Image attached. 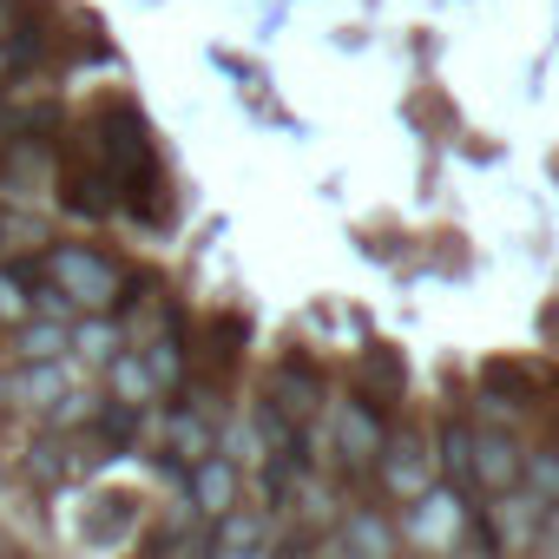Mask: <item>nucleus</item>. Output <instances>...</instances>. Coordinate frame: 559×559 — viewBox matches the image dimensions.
Listing matches in <instances>:
<instances>
[{"label": "nucleus", "instance_id": "obj_20", "mask_svg": "<svg viewBox=\"0 0 559 559\" xmlns=\"http://www.w3.org/2000/svg\"><path fill=\"white\" fill-rule=\"evenodd\" d=\"M362 382H382V395H376V402L389 408V402L402 395V382H408V376H402V356H395V349H376V356H362Z\"/></svg>", "mask_w": 559, "mask_h": 559}, {"label": "nucleus", "instance_id": "obj_11", "mask_svg": "<svg viewBox=\"0 0 559 559\" xmlns=\"http://www.w3.org/2000/svg\"><path fill=\"white\" fill-rule=\"evenodd\" d=\"M106 395L126 402V408H152V402H158V382H152V369H145L139 349H119V356L106 362Z\"/></svg>", "mask_w": 559, "mask_h": 559}, {"label": "nucleus", "instance_id": "obj_12", "mask_svg": "<svg viewBox=\"0 0 559 559\" xmlns=\"http://www.w3.org/2000/svg\"><path fill=\"white\" fill-rule=\"evenodd\" d=\"M67 330H73V323H53V317H27V323H14V349H21V362H67V349H73Z\"/></svg>", "mask_w": 559, "mask_h": 559}, {"label": "nucleus", "instance_id": "obj_23", "mask_svg": "<svg viewBox=\"0 0 559 559\" xmlns=\"http://www.w3.org/2000/svg\"><path fill=\"white\" fill-rule=\"evenodd\" d=\"M0 559H27V546H21V539H8V533H0Z\"/></svg>", "mask_w": 559, "mask_h": 559}, {"label": "nucleus", "instance_id": "obj_1", "mask_svg": "<svg viewBox=\"0 0 559 559\" xmlns=\"http://www.w3.org/2000/svg\"><path fill=\"white\" fill-rule=\"evenodd\" d=\"M47 284L80 310V317H112L126 270L99 243H47Z\"/></svg>", "mask_w": 559, "mask_h": 559}, {"label": "nucleus", "instance_id": "obj_16", "mask_svg": "<svg viewBox=\"0 0 559 559\" xmlns=\"http://www.w3.org/2000/svg\"><path fill=\"white\" fill-rule=\"evenodd\" d=\"M27 474H34V487H67V480L80 474V461H67V435H60V441L40 435V441L27 448Z\"/></svg>", "mask_w": 559, "mask_h": 559}, {"label": "nucleus", "instance_id": "obj_3", "mask_svg": "<svg viewBox=\"0 0 559 559\" xmlns=\"http://www.w3.org/2000/svg\"><path fill=\"white\" fill-rule=\"evenodd\" d=\"M263 402H270L276 415H290L297 428H317L323 408H330V376H323V362H310L304 349L276 356V362L263 369Z\"/></svg>", "mask_w": 559, "mask_h": 559}, {"label": "nucleus", "instance_id": "obj_10", "mask_svg": "<svg viewBox=\"0 0 559 559\" xmlns=\"http://www.w3.org/2000/svg\"><path fill=\"white\" fill-rule=\"evenodd\" d=\"M336 533L356 546V559H395V552H402V526H395L389 513H376V507H349Z\"/></svg>", "mask_w": 559, "mask_h": 559}, {"label": "nucleus", "instance_id": "obj_24", "mask_svg": "<svg viewBox=\"0 0 559 559\" xmlns=\"http://www.w3.org/2000/svg\"><path fill=\"white\" fill-rule=\"evenodd\" d=\"M0 145H8V139H0Z\"/></svg>", "mask_w": 559, "mask_h": 559}, {"label": "nucleus", "instance_id": "obj_19", "mask_svg": "<svg viewBox=\"0 0 559 559\" xmlns=\"http://www.w3.org/2000/svg\"><path fill=\"white\" fill-rule=\"evenodd\" d=\"M27 284L34 276L21 263H0V330L8 323H27Z\"/></svg>", "mask_w": 559, "mask_h": 559}, {"label": "nucleus", "instance_id": "obj_14", "mask_svg": "<svg viewBox=\"0 0 559 559\" xmlns=\"http://www.w3.org/2000/svg\"><path fill=\"white\" fill-rule=\"evenodd\" d=\"M67 336H73V349H80L86 362H99V369H106V362H112V356L126 349V330H119L112 317H80V323H73Z\"/></svg>", "mask_w": 559, "mask_h": 559}, {"label": "nucleus", "instance_id": "obj_21", "mask_svg": "<svg viewBox=\"0 0 559 559\" xmlns=\"http://www.w3.org/2000/svg\"><path fill=\"white\" fill-rule=\"evenodd\" d=\"M317 559H356V546H349L343 533H323V546H317Z\"/></svg>", "mask_w": 559, "mask_h": 559}, {"label": "nucleus", "instance_id": "obj_6", "mask_svg": "<svg viewBox=\"0 0 559 559\" xmlns=\"http://www.w3.org/2000/svg\"><path fill=\"white\" fill-rule=\"evenodd\" d=\"M526 467V435L513 428H474V493H513Z\"/></svg>", "mask_w": 559, "mask_h": 559}, {"label": "nucleus", "instance_id": "obj_7", "mask_svg": "<svg viewBox=\"0 0 559 559\" xmlns=\"http://www.w3.org/2000/svg\"><path fill=\"white\" fill-rule=\"evenodd\" d=\"M185 500L198 520H224L230 507H243V467L230 454H204L185 467Z\"/></svg>", "mask_w": 559, "mask_h": 559}, {"label": "nucleus", "instance_id": "obj_4", "mask_svg": "<svg viewBox=\"0 0 559 559\" xmlns=\"http://www.w3.org/2000/svg\"><path fill=\"white\" fill-rule=\"evenodd\" d=\"M467 526H474V513H467V493H454L448 480H435L428 493H415V500H408L402 546H421V552L448 559V552L461 546V533H467Z\"/></svg>", "mask_w": 559, "mask_h": 559}, {"label": "nucleus", "instance_id": "obj_8", "mask_svg": "<svg viewBox=\"0 0 559 559\" xmlns=\"http://www.w3.org/2000/svg\"><path fill=\"white\" fill-rule=\"evenodd\" d=\"M217 428H224V415H211V402H178L171 415H165V461H178V467H191V461H204V454H217Z\"/></svg>", "mask_w": 559, "mask_h": 559}, {"label": "nucleus", "instance_id": "obj_22", "mask_svg": "<svg viewBox=\"0 0 559 559\" xmlns=\"http://www.w3.org/2000/svg\"><path fill=\"white\" fill-rule=\"evenodd\" d=\"M14 421V376H0V428Z\"/></svg>", "mask_w": 559, "mask_h": 559}, {"label": "nucleus", "instance_id": "obj_15", "mask_svg": "<svg viewBox=\"0 0 559 559\" xmlns=\"http://www.w3.org/2000/svg\"><path fill=\"white\" fill-rule=\"evenodd\" d=\"M139 356H145V369H152L158 389H185V336L178 330H158Z\"/></svg>", "mask_w": 559, "mask_h": 559}, {"label": "nucleus", "instance_id": "obj_5", "mask_svg": "<svg viewBox=\"0 0 559 559\" xmlns=\"http://www.w3.org/2000/svg\"><path fill=\"white\" fill-rule=\"evenodd\" d=\"M376 480H382V493H395V500L428 493V487L441 480V474H435V441H428L415 421L389 428V441H382V454H376Z\"/></svg>", "mask_w": 559, "mask_h": 559}, {"label": "nucleus", "instance_id": "obj_2", "mask_svg": "<svg viewBox=\"0 0 559 559\" xmlns=\"http://www.w3.org/2000/svg\"><path fill=\"white\" fill-rule=\"evenodd\" d=\"M323 441H330V461L343 467V474H376V454H382V441H389V421H382V408L356 389V395H330V408H323Z\"/></svg>", "mask_w": 559, "mask_h": 559}, {"label": "nucleus", "instance_id": "obj_18", "mask_svg": "<svg viewBox=\"0 0 559 559\" xmlns=\"http://www.w3.org/2000/svg\"><path fill=\"white\" fill-rule=\"evenodd\" d=\"M139 421H145V408H126V402H99V415H93V428H99V441H112V448H132V435H139Z\"/></svg>", "mask_w": 559, "mask_h": 559}, {"label": "nucleus", "instance_id": "obj_9", "mask_svg": "<svg viewBox=\"0 0 559 559\" xmlns=\"http://www.w3.org/2000/svg\"><path fill=\"white\" fill-rule=\"evenodd\" d=\"M435 474L454 487V493H474V421L467 415H448L435 428Z\"/></svg>", "mask_w": 559, "mask_h": 559}, {"label": "nucleus", "instance_id": "obj_17", "mask_svg": "<svg viewBox=\"0 0 559 559\" xmlns=\"http://www.w3.org/2000/svg\"><path fill=\"white\" fill-rule=\"evenodd\" d=\"M520 487H533L546 507H559V441H526V467Z\"/></svg>", "mask_w": 559, "mask_h": 559}, {"label": "nucleus", "instance_id": "obj_13", "mask_svg": "<svg viewBox=\"0 0 559 559\" xmlns=\"http://www.w3.org/2000/svg\"><path fill=\"white\" fill-rule=\"evenodd\" d=\"M67 389H73L67 382V362H27L14 376V408H53Z\"/></svg>", "mask_w": 559, "mask_h": 559}]
</instances>
